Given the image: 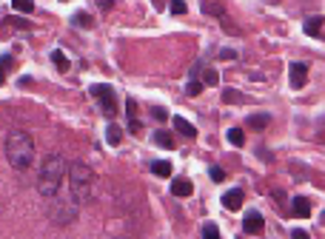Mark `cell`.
Segmentation results:
<instances>
[{
	"label": "cell",
	"mask_w": 325,
	"mask_h": 239,
	"mask_svg": "<svg viewBox=\"0 0 325 239\" xmlns=\"http://www.w3.org/2000/svg\"><path fill=\"white\" fill-rule=\"evenodd\" d=\"M262 214H257V211H248L246 214V219H243V228H246L248 233H260L262 231Z\"/></svg>",
	"instance_id": "cell-6"
},
{
	"label": "cell",
	"mask_w": 325,
	"mask_h": 239,
	"mask_svg": "<svg viewBox=\"0 0 325 239\" xmlns=\"http://www.w3.org/2000/svg\"><path fill=\"white\" fill-rule=\"evenodd\" d=\"M128 134H140V123L137 119H128Z\"/></svg>",
	"instance_id": "cell-29"
},
{
	"label": "cell",
	"mask_w": 325,
	"mask_h": 239,
	"mask_svg": "<svg viewBox=\"0 0 325 239\" xmlns=\"http://www.w3.org/2000/svg\"><path fill=\"white\" fill-rule=\"evenodd\" d=\"M9 66H12V57H0V69H9Z\"/></svg>",
	"instance_id": "cell-31"
},
{
	"label": "cell",
	"mask_w": 325,
	"mask_h": 239,
	"mask_svg": "<svg viewBox=\"0 0 325 239\" xmlns=\"http://www.w3.org/2000/svg\"><path fill=\"white\" fill-rule=\"evenodd\" d=\"M106 140H109L111 145H117L120 140H123V131H120L117 126H109V131H106Z\"/></svg>",
	"instance_id": "cell-19"
},
{
	"label": "cell",
	"mask_w": 325,
	"mask_h": 239,
	"mask_svg": "<svg viewBox=\"0 0 325 239\" xmlns=\"http://www.w3.org/2000/svg\"><path fill=\"white\" fill-rule=\"evenodd\" d=\"M222 100H225V103H234V100H243V94L234 91V88H225V91H222Z\"/></svg>",
	"instance_id": "cell-23"
},
{
	"label": "cell",
	"mask_w": 325,
	"mask_h": 239,
	"mask_svg": "<svg viewBox=\"0 0 325 239\" xmlns=\"http://www.w3.org/2000/svg\"><path fill=\"white\" fill-rule=\"evenodd\" d=\"M291 239H311V236H308L305 231H294V233H291Z\"/></svg>",
	"instance_id": "cell-32"
},
{
	"label": "cell",
	"mask_w": 325,
	"mask_h": 239,
	"mask_svg": "<svg viewBox=\"0 0 325 239\" xmlns=\"http://www.w3.org/2000/svg\"><path fill=\"white\" fill-rule=\"evenodd\" d=\"M6 157L15 171H26L34 162V143L26 131H12L6 140Z\"/></svg>",
	"instance_id": "cell-2"
},
{
	"label": "cell",
	"mask_w": 325,
	"mask_h": 239,
	"mask_svg": "<svg viewBox=\"0 0 325 239\" xmlns=\"http://www.w3.org/2000/svg\"><path fill=\"white\" fill-rule=\"evenodd\" d=\"M74 26H83V29H91L95 26V20H91V15H86V12H77V15L72 17Z\"/></svg>",
	"instance_id": "cell-17"
},
{
	"label": "cell",
	"mask_w": 325,
	"mask_h": 239,
	"mask_svg": "<svg viewBox=\"0 0 325 239\" xmlns=\"http://www.w3.org/2000/svg\"><path fill=\"white\" fill-rule=\"evenodd\" d=\"M3 80H6V74H3V69H0V86H3Z\"/></svg>",
	"instance_id": "cell-33"
},
{
	"label": "cell",
	"mask_w": 325,
	"mask_h": 239,
	"mask_svg": "<svg viewBox=\"0 0 325 239\" xmlns=\"http://www.w3.org/2000/svg\"><path fill=\"white\" fill-rule=\"evenodd\" d=\"M203 12H208V15L220 17V15H222V3H203Z\"/></svg>",
	"instance_id": "cell-21"
},
{
	"label": "cell",
	"mask_w": 325,
	"mask_h": 239,
	"mask_svg": "<svg viewBox=\"0 0 325 239\" xmlns=\"http://www.w3.org/2000/svg\"><path fill=\"white\" fill-rule=\"evenodd\" d=\"M151 174L160 176V180L171 176V162H168V159H163V162H154V165H151Z\"/></svg>",
	"instance_id": "cell-12"
},
{
	"label": "cell",
	"mask_w": 325,
	"mask_h": 239,
	"mask_svg": "<svg viewBox=\"0 0 325 239\" xmlns=\"http://www.w3.org/2000/svg\"><path fill=\"white\" fill-rule=\"evenodd\" d=\"M174 128L180 131L182 137H189V140H194V137H197V128L191 126L189 119H182V117H174Z\"/></svg>",
	"instance_id": "cell-8"
},
{
	"label": "cell",
	"mask_w": 325,
	"mask_h": 239,
	"mask_svg": "<svg viewBox=\"0 0 325 239\" xmlns=\"http://www.w3.org/2000/svg\"><path fill=\"white\" fill-rule=\"evenodd\" d=\"M100 108H103V114H117V103H114V94H109V97H100Z\"/></svg>",
	"instance_id": "cell-14"
},
{
	"label": "cell",
	"mask_w": 325,
	"mask_h": 239,
	"mask_svg": "<svg viewBox=\"0 0 325 239\" xmlns=\"http://www.w3.org/2000/svg\"><path fill=\"white\" fill-rule=\"evenodd\" d=\"M268 123H271V114H265V111H262V114H251V117H248V126L257 128V131H262Z\"/></svg>",
	"instance_id": "cell-11"
},
{
	"label": "cell",
	"mask_w": 325,
	"mask_h": 239,
	"mask_svg": "<svg viewBox=\"0 0 325 239\" xmlns=\"http://www.w3.org/2000/svg\"><path fill=\"white\" fill-rule=\"evenodd\" d=\"M191 191H194V185H191V180H185V176H177V180H171V194L180 199L191 197Z\"/></svg>",
	"instance_id": "cell-4"
},
{
	"label": "cell",
	"mask_w": 325,
	"mask_h": 239,
	"mask_svg": "<svg viewBox=\"0 0 325 239\" xmlns=\"http://www.w3.org/2000/svg\"><path fill=\"white\" fill-rule=\"evenodd\" d=\"M154 143L163 145V148H174V137L168 134V131H157V134H154Z\"/></svg>",
	"instance_id": "cell-15"
},
{
	"label": "cell",
	"mask_w": 325,
	"mask_h": 239,
	"mask_svg": "<svg viewBox=\"0 0 325 239\" xmlns=\"http://www.w3.org/2000/svg\"><path fill=\"white\" fill-rule=\"evenodd\" d=\"M168 9H171V15H185V12H189V6H185V3H180V0H174Z\"/></svg>",
	"instance_id": "cell-27"
},
{
	"label": "cell",
	"mask_w": 325,
	"mask_h": 239,
	"mask_svg": "<svg viewBox=\"0 0 325 239\" xmlns=\"http://www.w3.org/2000/svg\"><path fill=\"white\" fill-rule=\"evenodd\" d=\"M305 34L322 37V17H308V20H305Z\"/></svg>",
	"instance_id": "cell-10"
},
{
	"label": "cell",
	"mask_w": 325,
	"mask_h": 239,
	"mask_svg": "<svg viewBox=\"0 0 325 239\" xmlns=\"http://www.w3.org/2000/svg\"><path fill=\"white\" fill-rule=\"evenodd\" d=\"M52 63L57 66V72H69V57H66L60 48H55V51H52Z\"/></svg>",
	"instance_id": "cell-13"
},
{
	"label": "cell",
	"mask_w": 325,
	"mask_h": 239,
	"mask_svg": "<svg viewBox=\"0 0 325 239\" xmlns=\"http://www.w3.org/2000/svg\"><path fill=\"white\" fill-rule=\"evenodd\" d=\"M66 174H69V162H66L63 154H49L40 165V180H37V188L46 199H55L60 194V185H63Z\"/></svg>",
	"instance_id": "cell-1"
},
{
	"label": "cell",
	"mask_w": 325,
	"mask_h": 239,
	"mask_svg": "<svg viewBox=\"0 0 325 239\" xmlns=\"http://www.w3.org/2000/svg\"><path fill=\"white\" fill-rule=\"evenodd\" d=\"M66 176H69V191H72L74 205H86V202H91V183H95L91 168L83 165V162H72Z\"/></svg>",
	"instance_id": "cell-3"
},
{
	"label": "cell",
	"mask_w": 325,
	"mask_h": 239,
	"mask_svg": "<svg viewBox=\"0 0 325 239\" xmlns=\"http://www.w3.org/2000/svg\"><path fill=\"white\" fill-rule=\"evenodd\" d=\"M228 143L231 145H246V134H243V128H228Z\"/></svg>",
	"instance_id": "cell-16"
},
{
	"label": "cell",
	"mask_w": 325,
	"mask_h": 239,
	"mask_svg": "<svg viewBox=\"0 0 325 239\" xmlns=\"http://www.w3.org/2000/svg\"><path fill=\"white\" fill-rule=\"evenodd\" d=\"M222 205L228 208V211L243 208V191H240V188H231L228 194H222Z\"/></svg>",
	"instance_id": "cell-7"
},
{
	"label": "cell",
	"mask_w": 325,
	"mask_h": 239,
	"mask_svg": "<svg viewBox=\"0 0 325 239\" xmlns=\"http://www.w3.org/2000/svg\"><path fill=\"white\" fill-rule=\"evenodd\" d=\"M288 74H291V86L294 88H302L305 86V80H308V69L302 63H294L291 69H288Z\"/></svg>",
	"instance_id": "cell-5"
},
{
	"label": "cell",
	"mask_w": 325,
	"mask_h": 239,
	"mask_svg": "<svg viewBox=\"0 0 325 239\" xmlns=\"http://www.w3.org/2000/svg\"><path fill=\"white\" fill-rule=\"evenodd\" d=\"M208 174H211V180H214V183H222V180H225V171H222L220 165H211V171H208Z\"/></svg>",
	"instance_id": "cell-24"
},
{
	"label": "cell",
	"mask_w": 325,
	"mask_h": 239,
	"mask_svg": "<svg viewBox=\"0 0 325 239\" xmlns=\"http://www.w3.org/2000/svg\"><path fill=\"white\" fill-rule=\"evenodd\" d=\"M203 239H220V231H217L214 222H206V228H203Z\"/></svg>",
	"instance_id": "cell-20"
},
{
	"label": "cell",
	"mask_w": 325,
	"mask_h": 239,
	"mask_svg": "<svg viewBox=\"0 0 325 239\" xmlns=\"http://www.w3.org/2000/svg\"><path fill=\"white\" fill-rule=\"evenodd\" d=\"M185 91H189V97H197L200 91H203V83H200V80H191L189 86H185Z\"/></svg>",
	"instance_id": "cell-22"
},
{
	"label": "cell",
	"mask_w": 325,
	"mask_h": 239,
	"mask_svg": "<svg viewBox=\"0 0 325 239\" xmlns=\"http://www.w3.org/2000/svg\"><path fill=\"white\" fill-rule=\"evenodd\" d=\"M220 57H222V60H234V57H237V54H234L231 48H222V51H220Z\"/></svg>",
	"instance_id": "cell-30"
},
{
	"label": "cell",
	"mask_w": 325,
	"mask_h": 239,
	"mask_svg": "<svg viewBox=\"0 0 325 239\" xmlns=\"http://www.w3.org/2000/svg\"><path fill=\"white\" fill-rule=\"evenodd\" d=\"M151 114H154V117H157L160 123H163V119L168 117V111H166V108H163V105H154V108H151Z\"/></svg>",
	"instance_id": "cell-28"
},
{
	"label": "cell",
	"mask_w": 325,
	"mask_h": 239,
	"mask_svg": "<svg viewBox=\"0 0 325 239\" xmlns=\"http://www.w3.org/2000/svg\"><path fill=\"white\" fill-rule=\"evenodd\" d=\"M200 83H203V86H217V83H220V74H217L214 69H206V74H203Z\"/></svg>",
	"instance_id": "cell-18"
},
{
	"label": "cell",
	"mask_w": 325,
	"mask_h": 239,
	"mask_svg": "<svg viewBox=\"0 0 325 239\" xmlns=\"http://www.w3.org/2000/svg\"><path fill=\"white\" fill-rule=\"evenodd\" d=\"M291 208H294V214L297 216H311V202L305 197H294Z\"/></svg>",
	"instance_id": "cell-9"
},
{
	"label": "cell",
	"mask_w": 325,
	"mask_h": 239,
	"mask_svg": "<svg viewBox=\"0 0 325 239\" xmlns=\"http://www.w3.org/2000/svg\"><path fill=\"white\" fill-rule=\"evenodd\" d=\"M137 100H126V111H128V119H137Z\"/></svg>",
	"instance_id": "cell-25"
},
{
	"label": "cell",
	"mask_w": 325,
	"mask_h": 239,
	"mask_svg": "<svg viewBox=\"0 0 325 239\" xmlns=\"http://www.w3.org/2000/svg\"><path fill=\"white\" fill-rule=\"evenodd\" d=\"M117 239H126V236H117Z\"/></svg>",
	"instance_id": "cell-34"
},
{
	"label": "cell",
	"mask_w": 325,
	"mask_h": 239,
	"mask_svg": "<svg viewBox=\"0 0 325 239\" xmlns=\"http://www.w3.org/2000/svg\"><path fill=\"white\" fill-rule=\"evenodd\" d=\"M15 9H17V12H34V3H32V0H17Z\"/></svg>",
	"instance_id": "cell-26"
}]
</instances>
